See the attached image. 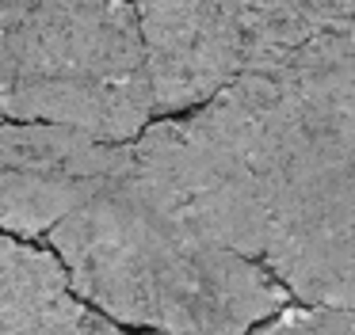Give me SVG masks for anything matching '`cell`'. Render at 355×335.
<instances>
[{
  "instance_id": "obj_3",
  "label": "cell",
  "mask_w": 355,
  "mask_h": 335,
  "mask_svg": "<svg viewBox=\"0 0 355 335\" xmlns=\"http://www.w3.org/2000/svg\"><path fill=\"white\" fill-rule=\"evenodd\" d=\"M279 126L263 73H245L210 103L153 122L134 168L195 236L263 255L275 221Z\"/></svg>"
},
{
  "instance_id": "obj_8",
  "label": "cell",
  "mask_w": 355,
  "mask_h": 335,
  "mask_svg": "<svg viewBox=\"0 0 355 335\" xmlns=\"http://www.w3.org/2000/svg\"><path fill=\"white\" fill-rule=\"evenodd\" d=\"M0 335H96V309L73 289L58 251L4 233Z\"/></svg>"
},
{
  "instance_id": "obj_9",
  "label": "cell",
  "mask_w": 355,
  "mask_h": 335,
  "mask_svg": "<svg viewBox=\"0 0 355 335\" xmlns=\"http://www.w3.org/2000/svg\"><path fill=\"white\" fill-rule=\"evenodd\" d=\"M248 38L252 65L263 69L324 30L355 27V0H225Z\"/></svg>"
},
{
  "instance_id": "obj_1",
  "label": "cell",
  "mask_w": 355,
  "mask_h": 335,
  "mask_svg": "<svg viewBox=\"0 0 355 335\" xmlns=\"http://www.w3.org/2000/svg\"><path fill=\"white\" fill-rule=\"evenodd\" d=\"M46 240L73 289L138 335H252L291 305L263 259L195 236L134 164Z\"/></svg>"
},
{
  "instance_id": "obj_7",
  "label": "cell",
  "mask_w": 355,
  "mask_h": 335,
  "mask_svg": "<svg viewBox=\"0 0 355 335\" xmlns=\"http://www.w3.org/2000/svg\"><path fill=\"white\" fill-rule=\"evenodd\" d=\"M256 73L268 76L271 88L279 152L317 149L355 156V27L324 30Z\"/></svg>"
},
{
  "instance_id": "obj_2",
  "label": "cell",
  "mask_w": 355,
  "mask_h": 335,
  "mask_svg": "<svg viewBox=\"0 0 355 335\" xmlns=\"http://www.w3.org/2000/svg\"><path fill=\"white\" fill-rule=\"evenodd\" d=\"M0 107L12 122H58L138 141L157 114L138 4H0Z\"/></svg>"
},
{
  "instance_id": "obj_10",
  "label": "cell",
  "mask_w": 355,
  "mask_h": 335,
  "mask_svg": "<svg viewBox=\"0 0 355 335\" xmlns=\"http://www.w3.org/2000/svg\"><path fill=\"white\" fill-rule=\"evenodd\" d=\"M252 335H324L321 332V309L309 305H286L271 320H263Z\"/></svg>"
},
{
  "instance_id": "obj_11",
  "label": "cell",
  "mask_w": 355,
  "mask_h": 335,
  "mask_svg": "<svg viewBox=\"0 0 355 335\" xmlns=\"http://www.w3.org/2000/svg\"><path fill=\"white\" fill-rule=\"evenodd\" d=\"M321 332H324V335H355V316H347V312H332V309H321Z\"/></svg>"
},
{
  "instance_id": "obj_6",
  "label": "cell",
  "mask_w": 355,
  "mask_h": 335,
  "mask_svg": "<svg viewBox=\"0 0 355 335\" xmlns=\"http://www.w3.org/2000/svg\"><path fill=\"white\" fill-rule=\"evenodd\" d=\"M157 114H187L248 73L252 53L225 0H138Z\"/></svg>"
},
{
  "instance_id": "obj_5",
  "label": "cell",
  "mask_w": 355,
  "mask_h": 335,
  "mask_svg": "<svg viewBox=\"0 0 355 335\" xmlns=\"http://www.w3.org/2000/svg\"><path fill=\"white\" fill-rule=\"evenodd\" d=\"M134 164V141H107L58 122H12L0 129V225L19 240H42Z\"/></svg>"
},
{
  "instance_id": "obj_4",
  "label": "cell",
  "mask_w": 355,
  "mask_h": 335,
  "mask_svg": "<svg viewBox=\"0 0 355 335\" xmlns=\"http://www.w3.org/2000/svg\"><path fill=\"white\" fill-rule=\"evenodd\" d=\"M260 259L298 305L355 316V156L286 160Z\"/></svg>"
},
{
  "instance_id": "obj_12",
  "label": "cell",
  "mask_w": 355,
  "mask_h": 335,
  "mask_svg": "<svg viewBox=\"0 0 355 335\" xmlns=\"http://www.w3.org/2000/svg\"><path fill=\"white\" fill-rule=\"evenodd\" d=\"M0 4H16V0H0Z\"/></svg>"
}]
</instances>
